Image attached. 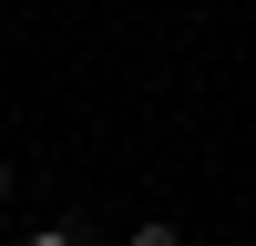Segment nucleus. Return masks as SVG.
Returning a JSON list of instances; mask_svg holds the SVG:
<instances>
[{
  "label": "nucleus",
  "instance_id": "obj_1",
  "mask_svg": "<svg viewBox=\"0 0 256 246\" xmlns=\"http://www.w3.org/2000/svg\"><path fill=\"white\" fill-rule=\"evenodd\" d=\"M134 246H184V236H174V226H134Z\"/></svg>",
  "mask_w": 256,
  "mask_h": 246
},
{
  "label": "nucleus",
  "instance_id": "obj_2",
  "mask_svg": "<svg viewBox=\"0 0 256 246\" xmlns=\"http://www.w3.org/2000/svg\"><path fill=\"white\" fill-rule=\"evenodd\" d=\"M31 246H82V236H72V226H41V236H31Z\"/></svg>",
  "mask_w": 256,
  "mask_h": 246
},
{
  "label": "nucleus",
  "instance_id": "obj_3",
  "mask_svg": "<svg viewBox=\"0 0 256 246\" xmlns=\"http://www.w3.org/2000/svg\"><path fill=\"white\" fill-rule=\"evenodd\" d=\"M0 195H10V154H0Z\"/></svg>",
  "mask_w": 256,
  "mask_h": 246
}]
</instances>
